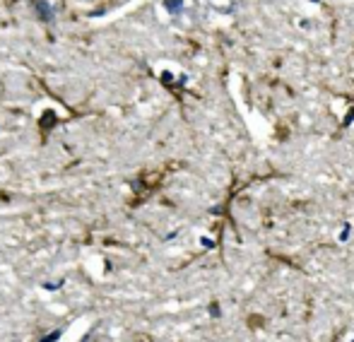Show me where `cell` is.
<instances>
[{
    "label": "cell",
    "mask_w": 354,
    "mask_h": 342,
    "mask_svg": "<svg viewBox=\"0 0 354 342\" xmlns=\"http://www.w3.org/2000/svg\"><path fill=\"white\" fill-rule=\"evenodd\" d=\"M178 5H181V0H171V3H167V8H171V10H176Z\"/></svg>",
    "instance_id": "2"
},
{
    "label": "cell",
    "mask_w": 354,
    "mask_h": 342,
    "mask_svg": "<svg viewBox=\"0 0 354 342\" xmlns=\"http://www.w3.org/2000/svg\"><path fill=\"white\" fill-rule=\"evenodd\" d=\"M37 3H39V10H41L44 19H51V17H53V12H51V8L46 5V0H37Z\"/></svg>",
    "instance_id": "1"
}]
</instances>
